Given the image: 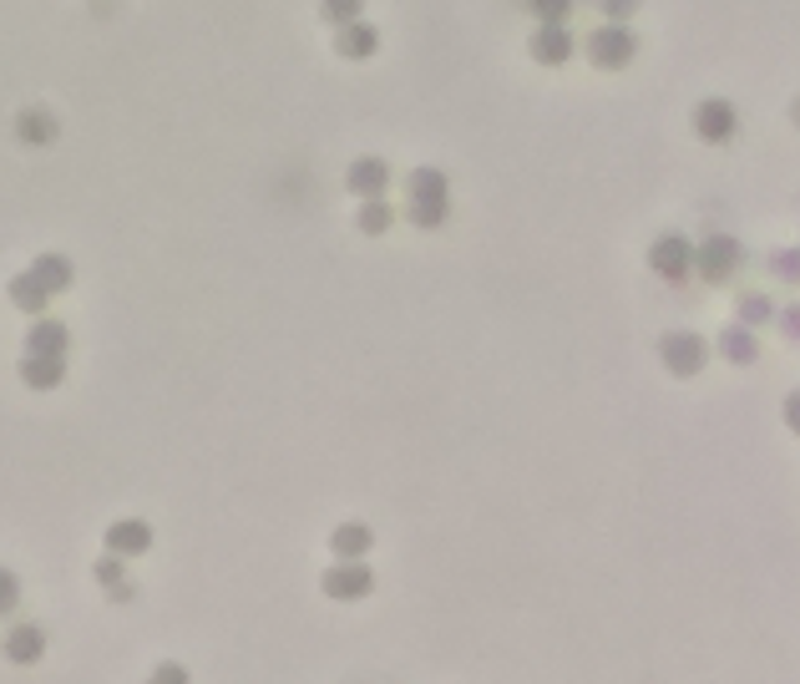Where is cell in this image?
Segmentation results:
<instances>
[{"instance_id": "cell-1", "label": "cell", "mask_w": 800, "mask_h": 684, "mask_svg": "<svg viewBox=\"0 0 800 684\" xmlns=\"http://www.w3.org/2000/svg\"><path fill=\"white\" fill-rule=\"evenodd\" d=\"M406 203H410V224L416 228H441L451 209V183L441 168H416L406 183Z\"/></svg>"}, {"instance_id": "cell-2", "label": "cell", "mask_w": 800, "mask_h": 684, "mask_svg": "<svg viewBox=\"0 0 800 684\" xmlns=\"http://www.w3.org/2000/svg\"><path fill=\"white\" fill-rule=\"evenodd\" d=\"M583 46H588L593 66H604V71H623V66L639 56V36H633L629 26H613V21H604Z\"/></svg>"}, {"instance_id": "cell-3", "label": "cell", "mask_w": 800, "mask_h": 684, "mask_svg": "<svg viewBox=\"0 0 800 684\" xmlns=\"http://www.w3.org/2000/svg\"><path fill=\"white\" fill-rule=\"evenodd\" d=\"M658 360L669 366V375H699L709 360V345L699 340L695 329H669V335L658 340Z\"/></svg>"}, {"instance_id": "cell-4", "label": "cell", "mask_w": 800, "mask_h": 684, "mask_svg": "<svg viewBox=\"0 0 800 684\" xmlns=\"http://www.w3.org/2000/svg\"><path fill=\"white\" fill-rule=\"evenodd\" d=\"M740 259H745V249H740L730 234H709L695 249V269H699V279H709V284H724V279L740 269Z\"/></svg>"}, {"instance_id": "cell-5", "label": "cell", "mask_w": 800, "mask_h": 684, "mask_svg": "<svg viewBox=\"0 0 800 684\" xmlns=\"http://www.w3.org/2000/svg\"><path fill=\"white\" fill-rule=\"evenodd\" d=\"M649 263H654V274H664V279H684L695 269V244L684 234H664L654 249H649Z\"/></svg>"}, {"instance_id": "cell-6", "label": "cell", "mask_w": 800, "mask_h": 684, "mask_svg": "<svg viewBox=\"0 0 800 684\" xmlns=\"http://www.w3.org/2000/svg\"><path fill=\"white\" fill-rule=\"evenodd\" d=\"M319 588H325L329 598H340V604H354V598H365V593L375 588V573H370L365 563H340L319 579Z\"/></svg>"}, {"instance_id": "cell-7", "label": "cell", "mask_w": 800, "mask_h": 684, "mask_svg": "<svg viewBox=\"0 0 800 684\" xmlns=\"http://www.w3.org/2000/svg\"><path fill=\"white\" fill-rule=\"evenodd\" d=\"M740 127L735 117V102H720V97H709V102L695 106V132L705 137V143H730Z\"/></svg>"}, {"instance_id": "cell-8", "label": "cell", "mask_w": 800, "mask_h": 684, "mask_svg": "<svg viewBox=\"0 0 800 684\" xmlns=\"http://www.w3.org/2000/svg\"><path fill=\"white\" fill-rule=\"evenodd\" d=\"M147 548H153V527H147L143 517H122V523L106 527V553H117V558H143Z\"/></svg>"}, {"instance_id": "cell-9", "label": "cell", "mask_w": 800, "mask_h": 684, "mask_svg": "<svg viewBox=\"0 0 800 684\" xmlns=\"http://www.w3.org/2000/svg\"><path fill=\"white\" fill-rule=\"evenodd\" d=\"M345 188H350L354 198H385V188H391L385 158H354L350 172H345Z\"/></svg>"}, {"instance_id": "cell-10", "label": "cell", "mask_w": 800, "mask_h": 684, "mask_svg": "<svg viewBox=\"0 0 800 684\" xmlns=\"http://www.w3.org/2000/svg\"><path fill=\"white\" fill-rule=\"evenodd\" d=\"M335 52L345 61H370V56L381 52V31L370 26V21H350V26L335 31Z\"/></svg>"}, {"instance_id": "cell-11", "label": "cell", "mask_w": 800, "mask_h": 684, "mask_svg": "<svg viewBox=\"0 0 800 684\" xmlns=\"http://www.w3.org/2000/svg\"><path fill=\"white\" fill-rule=\"evenodd\" d=\"M41 654H46V629H41V624H15V629H5V659H11V664H36Z\"/></svg>"}, {"instance_id": "cell-12", "label": "cell", "mask_w": 800, "mask_h": 684, "mask_svg": "<svg viewBox=\"0 0 800 684\" xmlns=\"http://www.w3.org/2000/svg\"><path fill=\"white\" fill-rule=\"evenodd\" d=\"M21 381L31 391H56L66 381V356H26L21 360Z\"/></svg>"}, {"instance_id": "cell-13", "label": "cell", "mask_w": 800, "mask_h": 684, "mask_svg": "<svg viewBox=\"0 0 800 684\" xmlns=\"http://www.w3.org/2000/svg\"><path fill=\"white\" fill-rule=\"evenodd\" d=\"M15 137L26 147H52L56 143V117L46 106H26L21 117H15Z\"/></svg>"}, {"instance_id": "cell-14", "label": "cell", "mask_w": 800, "mask_h": 684, "mask_svg": "<svg viewBox=\"0 0 800 684\" xmlns=\"http://www.w3.org/2000/svg\"><path fill=\"white\" fill-rule=\"evenodd\" d=\"M66 340H71V335H66L61 319L36 315V325H31V335H26V356H66Z\"/></svg>"}, {"instance_id": "cell-15", "label": "cell", "mask_w": 800, "mask_h": 684, "mask_svg": "<svg viewBox=\"0 0 800 684\" xmlns=\"http://www.w3.org/2000/svg\"><path fill=\"white\" fill-rule=\"evenodd\" d=\"M532 56H538L542 66H563L567 56H573V31L567 26H538V36H532Z\"/></svg>"}, {"instance_id": "cell-16", "label": "cell", "mask_w": 800, "mask_h": 684, "mask_svg": "<svg viewBox=\"0 0 800 684\" xmlns=\"http://www.w3.org/2000/svg\"><path fill=\"white\" fill-rule=\"evenodd\" d=\"M720 356L730 360V366H755V360H760V340H755V329H750V325H730L720 335Z\"/></svg>"}, {"instance_id": "cell-17", "label": "cell", "mask_w": 800, "mask_h": 684, "mask_svg": "<svg viewBox=\"0 0 800 684\" xmlns=\"http://www.w3.org/2000/svg\"><path fill=\"white\" fill-rule=\"evenodd\" d=\"M31 279H36L41 290L46 294H61V290H71V259H61V254H41L36 263L26 269Z\"/></svg>"}, {"instance_id": "cell-18", "label": "cell", "mask_w": 800, "mask_h": 684, "mask_svg": "<svg viewBox=\"0 0 800 684\" xmlns=\"http://www.w3.org/2000/svg\"><path fill=\"white\" fill-rule=\"evenodd\" d=\"M370 542H375V538H370V527H365V523H345V527H335L329 548H335V558H340V563H360Z\"/></svg>"}, {"instance_id": "cell-19", "label": "cell", "mask_w": 800, "mask_h": 684, "mask_svg": "<svg viewBox=\"0 0 800 684\" xmlns=\"http://www.w3.org/2000/svg\"><path fill=\"white\" fill-rule=\"evenodd\" d=\"M46 300H52V294L41 290V284H36L31 274H15V279H11V304H15V310H26V315H41V310H46Z\"/></svg>"}, {"instance_id": "cell-20", "label": "cell", "mask_w": 800, "mask_h": 684, "mask_svg": "<svg viewBox=\"0 0 800 684\" xmlns=\"http://www.w3.org/2000/svg\"><path fill=\"white\" fill-rule=\"evenodd\" d=\"M319 15L340 31V26H350V21H365V0H319Z\"/></svg>"}, {"instance_id": "cell-21", "label": "cell", "mask_w": 800, "mask_h": 684, "mask_svg": "<svg viewBox=\"0 0 800 684\" xmlns=\"http://www.w3.org/2000/svg\"><path fill=\"white\" fill-rule=\"evenodd\" d=\"M97 579L106 583V593H112L117 604H122V598H132V583H127V573H122V558L117 553H106L102 563H97Z\"/></svg>"}, {"instance_id": "cell-22", "label": "cell", "mask_w": 800, "mask_h": 684, "mask_svg": "<svg viewBox=\"0 0 800 684\" xmlns=\"http://www.w3.org/2000/svg\"><path fill=\"white\" fill-rule=\"evenodd\" d=\"M395 224V213L385 209V198H365V209H360V234H385Z\"/></svg>"}, {"instance_id": "cell-23", "label": "cell", "mask_w": 800, "mask_h": 684, "mask_svg": "<svg viewBox=\"0 0 800 684\" xmlns=\"http://www.w3.org/2000/svg\"><path fill=\"white\" fill-rule=\"evenodd\" d=\"M765 319H775V304L765 294H745L740 300V325H765Z\"/></svg>"}, {"instance_id": "cell-24", "label": "cell", "mask_w": 800, "mask_h": 684, "mask_svg": "<svg viewBox=\"0 0 800 684\" xmlns=\"http://www.w3.org/2000/svg\"><path fill=\"white\" fill-rule=\"evenodd\" d=\"M532 11H538L542 26H563L567 15H573V0H532Z\"/></svg>"}, {"instance_id": "cell-25", "label": "cell", "mask_w": 800, "mask_h": 684, "mask_svg": "<svg viewBox=\"0 0 800 684\" xmlns=\"http://www.w3.org/2000/svg\"><path fill=\"white\" fill-rule=\"evenodd\" d=\"M15 604H21V583H15L11 568H0V619H5Z\"/></svg>"}, {"instance_id": "cell-26", "label": "cell", "mask_w": 800, "mask_h": 684, "mask_svg": "<svg viewBox=\"0 0 800 684\" xmlns=\"http://www.w3.org/2000/svg\"><path fill=\"white\" fill-rule=\"evenodd\" d=\"M598 5H604V15L613 21V26H623V21L639 11V0H598Z\"/></svg>"}, {"instance_id": "cell-27", "label": "cell", "mask_w": 800, "mask_h": 684, "mask_svg": "<svg viewBox=\"0 0 800 684\" xmlns=\"http://www.w3.org/2000/svg\"><path fill=\"white\" fill-rule=\"evenodd\" d=\"M770 269H775L780 279H796V274H800V254H796V249H780V254L770 259Z\"/></svg>"}, {"instance_id": "cell-28", "label": "cell", "mask_w": 800, "mask_h": 684, "mask_svg": "<svg viewBox=\"0 0 800 684\" xmlns=\"http://www.w3.org/2000/svg\"><path fill=\"white\" fill-rule=\"evenodd\" d=\"M147 684H188V670H183V664H158Z\"/></svg>"}, {"instance_id": "cell-29", "label": "cell", "mask_w": 800, "mask_h": 684, "mask_svg": "<svg viewBox=\"0 0 800 684\" xmlns=\"http://www.w3.org/2000/svg\"><path fill=\"white\" fill-rule=\"evenodd\" d=\"M780 329H786L790 340H796V335H800V315H796V310H786V315H780Z\"/></svg>"}]
</instances>
